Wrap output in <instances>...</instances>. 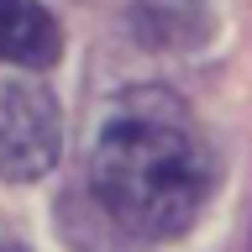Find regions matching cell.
Returning a JSON list of instances; mask_svg holds the SVG:
<instances>
[{"label":"cell","mask_w":252,"mask_h":252,"mask_svg":"<svg viewBox=\"0 0 252 252\" xmlns=\"http://www.w3.org/2000/svg\"><path fill=\"white\" fill-rule=\"evenodd\" d=\"M90 189L100 210L142 242L184 236L200 220L216 163L179 94L131 90L116 100L90 158Z\"/></svg>","instance_id":"1"},{"label":"cell","mask_w":252,"mask_h":252,"mask_svg":"<svg viewBox=\"0 0 252 252\" xmlns=\"http://www.w3.org/2000/svg\"><path fill=\"white\" fill-rule=\"evenodd\" d=\"M63 116L58 100L32 79H0V179L32 184L58 163Z\"/></svg>","instance_id":"2"},{"label":"cell","mask_w":252,"mask_h":252,"mask_svg":"<svg viewBox=\"0 0 252 252\" xmlns=\"http://www.w3.org/2000/svg\"><path fill=\"white\" fill-rule=\"evenodd\" d=\"M58 21L37 0H0V58L21 68H47L58 58Z\"/></svg>","instance_id":"3"},{"label":"cell","mask_w":252,"mask_h":252,"mask_svg":"<svg viewBox=\"0 0 252 252\" xmlns=\"http://www.w3.org/2000/svg\"><path fill=\"white\" fill-rule=\"evenodd\" d=\"M0 252H16V247H0Z\"/></svg>","instance_id":"4"}]
</instances>
